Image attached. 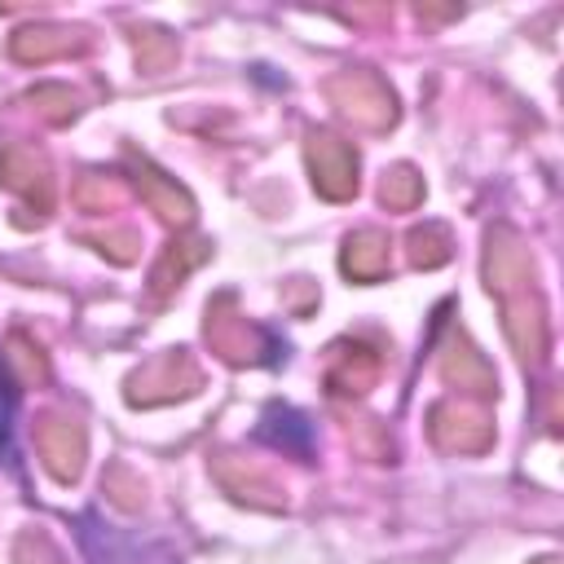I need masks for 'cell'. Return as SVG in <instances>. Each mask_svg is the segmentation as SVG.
<instances>
[{"mask_svg":"<svg viewBox=\"0 0 564 564\" xmlns=\"http://www.w3.org/2000/svg\"><path fill=\"white\" fill-rule=\"evenodd\" d=\"M330 101L361 128H388L397 119V101L388 93V84L370 70H344L330 79Z\"/></svg>","mask_w":564,"mask_h":564,"instance_id":"6da1fadb","label":"cell"},{"mask_svg":"<svg viewBox=\"0 0 564 564\" xmlns=\"http://www.w3.org/2000/svg\"><path fill=\"white\" fill-rule=\"evenodd\" d=\"M308 172H313V185L317 194L326 198H348L357 189V154L348 141L330 137V132H308Z\"/></svg>","mask_w":564,"mask_h":564,"instance_id":"7a4b0ae2","label":"cell"},{"mask_svg":"<svg viewBox=\"0 0 564 564\" xmlns=\"http://www.w3.org/2000/svg\"><path fill=\"white\" fill-rule=\"evenodd\" d=\"M35 445H40V454H44V463H48V471L57 480H75L79 476V467H84V432H79L75 419H66V414L40 419Z\"/></svg>","mask_w":564,"mask_h":564,"instance_id":"3957f363","label":"cell"},{"mask_svg":"<svg viewBox=\"0 0 564 564\" xmlns=\"http://www.w3.org/2000/svg\"><path fill=\"white\" fill-rule=\"evenodd\" d=\"M0 181H4L9 189H18L26 203H35L40 212H48V203H53V181H48V167H44V159H40L35 150H26V145H4V150H0Z\"/></svg>","mask_w":564,"mask_h":564,"instance_id":"277c9868","label":"cell"},{"mask_svg":"<svg viewBox=\"0 0 564 564\" xmlns=\"http://www.w3.org/2000/svg\"><path fill=\"white\" fill-rule=\"evenodd\" d=\"M432 436L445 449H480V445H489V423L471 405H436L432 410Z\"/></svg>","mask_w":564,"mask_h":564,"instance_id":"5b68a950","label":"cell"},{"mask_svg":"<svg viewBox=\"0 0 564 564\" xmlns=\"http://www.w3.org/2000/svg\"><path fill=\"white\" fill-rule=\"evenodd\" d=\"M375 375H379L375 348H366V344H339V348L330 352L326 379H330L335 392H366V388L375 383Z\"/></svg>","mask_w":564,"mask_h":564,"instance_id":"8992f818","label":"cell"},{"mask_svg":"<svg viewBox=\"0 0 564 564\" xmlns=\"http://www.w3.org/2000/svg\"><path fill=\"white\" fill-rule=\"evenodd\" d=\"M137 189H141V198L159 212V220H167V225H189V216H194L189 194H185L176 181H167L163 172H154L150 163H141V172H137Z\"/></svg>","mask_w":564,"mask_h":564,"instance_id":"52a82bcc","label":"cell"},{"mask_svg":"<svg viewBox=\"0 0 564 564\" xmlns=\"http://www.w3.org/2000/svg\"><path fill=\"white\" fill-rule=\"evenodd\" d=\"M344 273L357 282H375L388 273V238L375 229H361L344 242Z\"/></svg>","mask_w":564,"mask_h":564,"instance_id":"ba28073f","label":"cell"},{"mask_svg":"<svg viewBox=\"0 0 564 564\" xmlns=\"http://www.w3.org/2000/svg\"><path fill=\"white\" fill-rule=\"evenodd\" d=\"M79 31H66V26H31V31H18L13 35V57L18 62H48V57H62L70 48H79Z\"/></svg>","mask_w":564,"mask_h":564,"instance_id":"9c48e42d","label":"cell"},{"mask_svg":"<svg viewBox=\"0 0 564 564\" xmlns=\"http://www.w3.org/2000/svg\"><path fill=\"white\" fill-rule=\"evenodd\" d=\"M441 375H445L449 383L467 388V392H480V397L494 388V375H489L485 357H480L476 348H467V344H449V348H445V357H441Z\"/></svg>","mask_w":564,"mask_h":564,"instance_id":"30bf717a","label":"cell"},{"mask_svg":"<svg viewBox=\"0 0 564 564\" xmlns=\"http://www.w3.org/2000/svg\"><path fill=\"white\" fill-rule=\"evenodd\" d=\"M260 436L269 441V445H278V449H291V454H308V436H313V427L304 423V414H295V410H286V405H269L264 410V419H260Z\"/></svg>","mask_w":564,"mask_h":564,"instance_id":"8fae6325","label":"cell"},{"mask_svg":"<svg viewBox=\"0 0 564 564\" xmlns=\"http://www.w3.org/2000/svg\"><path fill=\"white\" fill-rule=\"evenodd\" d=\"M251 335H260V330H251L247 317H238V313L220 317L216 308H207V339L216 344V352H220L225 361H247V357H256V352H251Z\"/></svg>","mask_w":564,"mask_h":564,"instance_id":"7c38bea8","label":"cell"},{"mask_svg":"<svg viewBox=\"0 0 564 564\" xmlns=\"http://www.w3.org/2000/svg\"><path fill=\"white\" fill-rule=\"evenodd\" d=\"M203 256H207V247H203V242H181V247L172 242V247L163 251V260L154 264V273H150L154 295H167V291H172V286H176V282H181V278H185Z\"/></svg>","mask_w":564,"mask_h":564,"instance_id":"4fadbf2b","label":"cell"},{"mask_svg":"<svg viewBox=\"0 0 564 564\" xmlns=\"http://www.w3.org/2000/svg\"><path fill=\"white\" fill-rule=\"evenodd\" d=\"M410 260L423 264V269L449 260V234H445L441 225H423V229H414V234H410Z\"/></svg>","mask_w":564,"mask_h":564,"instance_id":"5bb4252c","label":"cell"},{"mask_svg":"<svg viewBox=\"0 0 564 564\" xmlns=\"http://www.w3.org/2000/svg\"><path fill=\"white\" fill-rule=\"evenodd\" d=\"M379 194H383L388 207H414V203L423 198V181H419L410 167H392V172L383 176Z\"/></svg>","mask_w":564,"mask_h":564,"instance_id":"9a60e30c","label":"cell"},{"mask_svg":"<svg viewBox=\"0 0 564 564\" xmlns=\"http://www.w3.org/2000/svg\"><path fill=\"white\" fill-rule=\"evenodd\" d=\"M172 40L163 35V31H145V35H137V57H141V66L145 70H163L167 62H172Z\"/></svg>","mask_w":564,"mask_h":564,"instance_id":"2e32d148","label":"cell"}]
</instances>
